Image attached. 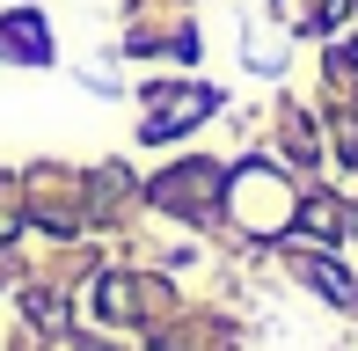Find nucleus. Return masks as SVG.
<instances>
[{
  "label": "nucleus",
  "instance_id": "1",
  "mask_svg": "<svg viewBox=\"0 0 358 351\" xmlns=\"http://www.w3.org/2000/svg\"><path fill=\"white\" fill-rule=\"evenodd\" d=\"M213 103H220L213 88H183V95H176V88H161V95H154V124H146V139H169V132H190V117H205V110H213Z\"/></svg>",
  "mask_w": 358,
  "mask_h": 351
},
{
  "label": "nucleus",
  "instance_id": "2",
  "mask_svg": "<svg viewBox=\"0 0 358 351\" xmlns=\"http://www.w3.org/2000/svg\"><path fill=\"white\" fill-rule=\"evenodd\" d=\"M0 52H22L29 66H44V59H52V44H44V15H37V8L0 15Z\"/></svg>",
  "mask_w": 358,
  "mask_h": 351
},
{
  "label": "nucleus",
  "instance_id": "3",
  "mask_svg": "<svg viewBox=\"0 0 358 351\" xmlns=\"http://www.w3.org/2000/svg\"><path fill=\"white\" fill-rule=\"evenodd\" d=\"M213 183H220L213 169H183V176L169 169V176H161V198H169V205H183V213H198V205L213 198Z\"/></svg>",
  "mask_w": 358,
  "mask_h": 351
},
{
  "label": "nucleus",
  "instance_id": "4",
  "mask_svg": "<svg viewBox=\"0 0 358 351\" xmlns=\"http://www.w3.org/2000/svg\"><path fill=\"white\" fill-rule=\"evenodd\" d=\"M300 278H307V285H322V293H329L336 308H358V285H351L336 264H315V257H307V264H300Z\"/></svg>",
  "mask_w": 358,
  "mask_h": 351
}]
</instances>
